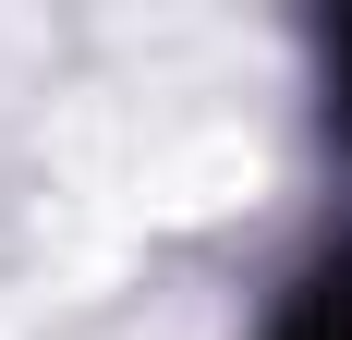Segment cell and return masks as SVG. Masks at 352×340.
<instances>
[{"label":"cell","instance_id":"7a4b0ae2","mask_svg":"<svg viewBox=\"0 0 352 340\" xmlns=\"http://www.w3.org/2000/svg\"><path fill=\"white\" fill-rule=\"evenodd\" d=\"M328 109H340V134H352V25H340V49H328Z\"/></svg>","mask_w":352,"mask_h":340},{"label":"cell","instance_id":"6da1fadb","mask_svg":"<svg viewBox=\"0 0 352 340\" xmlns=\"http://www.w3.org/2000/svg\"><path fill=\"white\" fill-rule=\"evenodd\" d=\"M267 340H352V243H328L316 268L292 279V304L267 316Z\"/></svg>","mask_w":352,"mask_h":340}]
</instances>
